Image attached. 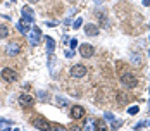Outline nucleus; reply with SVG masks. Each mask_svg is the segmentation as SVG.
I'll list each match as a JSON object with an SVG mask.
<instances>
[{
    "label": "nucleus",
    "mask_w": 150,
    "mask_h": 131,
    "mask_svg": "<svg viewBox=\"0 0 150 131\" xmlns=\"http://www.w3.org/2000/svg\"><path fill=\"white\" fill-rule=\"evenodd\" d=\"M121 83L124 85V88H135L138 85V78L133 73H122L121 74Z\"/></svg>",
    "instance_id": "f257e3e1"
},
{
    "label": "nucleus",
    "mask_w": 150,
    "mask_h": 131,
    "mask_svg": "<svg viewBox=\"0 0 150 131\" xmlns=\"http://www.w3.org/2000/svg\"><path fill=\"white\" fill-rule=\"evenodd\" d=\"M0 76H2V79L4 81H7V83H14V81H17V73H16L14 69H11V67H4L2 69V73H0Z\"/></svg>",
    "instance_id": "f03ea898"
},
{
    "label": "nucleus",
    "mask_w": 150,
    "mask_h": 131,
    "mask_svg": "<svg viewBox=\"0 0 150 131\" xmlns=\"http://www.w3.org/2000/svg\"><path fill=\"white\" fill-rule=\"evenodd\" d=\"M28 36H30V45L31 47H36V45L40 43V38H42V31L38 26H35V28H31V31L28 33Z\"/></svg>",
    "instance_id": "7ed1b4c3"
},
{
    "label": "nucleus",
    "mask_w": 150,
    "mask_h": 131,
    "mask_svg": "<svg viewBox=\"0 0 150 131\" xmlns=\"http://www.w3.org/2000/svg\"><path fill=\"white\" fill-rule=\"evenodd\" d=\"M69 74H71L73 78H76V79H79V78H85V76H86V67H85L83 64H74V66L71 67Z\"/></svg>",
    "instance_id": "20e7f679"
},
{
    "label": "nucleus",
    "mask_w": 150,
    "mask_h": 131,
    "mask_svg": "<svg viewBox=\"0 0 150 131\" xmlns=\"http://www.w3.org/2000/svg\"><path fill=\"white\" fill-rule=\"evenodd\" d=\"M93 54H95V47L90 43H83L79 45V55L83 59H90L93 57Z\"/></svg>",
    "instance_id": "39448f33"
},
{
    "label": "nucleus",
    "mask_w": 150,
    "mask_h": 131,
    "mask_svg": "<svg viewBox=\"0 0 150 131\" xmlns=\"http://www.w3.org/2000/svg\"><path fill=\"white\" fill-rule=\"evenodd\" d=\"M33 126L36 128V130H52L54 128V124H50L47 119H43V117H36L35 121H33Z\"/></svg>",
    "instance_id": "423d86ee"
},
{
    "label": "nucleus",
    "mask_w": 150,
    "mask_h": 131,
    "mask_svg": "<svg viewBox=\"0 0 150 131\" xmlns=\"http://www.w3.org/2000/svg\"><path fill=\"white\" fill-rule=\"evenodd\" d=\"M21 14H23V21H24V23H28V24L35 21V12H33V9H31V7H23Z\"/></svg>",
    "instance_id": "0eeeda50"
},
{
    "label": "nucleus",
    "mask_w": 150,
    "mask_h": 131,
    "mask_svg": "<svg viewBox=\"0 0 150 131\" xmlns=\"http://www.w3.org/2000/svg\"><path fill=\"white\" fill-rule=\"evenodd\" d=\"M71 117L73 119H83L85 117V109L81 105H73L71 107Z\"/></svg>",
    "instance_id": "6e6552de"
},
{
    "label": "nucleus",
    "mask_w": 150,
    "mask_h": 131,
    "mask_svg": "<svg viewBox=\"0 0 150 131\" xmlns=\"http://www.w3.org/2000/svg\"><path fill=\"white\" fill-rule=\"evenodd\" d=\"M19 103H21V107H33L35 100H33V97L23 93V95H19Z\"/></svg>",
    "instance_id": "1a4fd4ad"
},
{
    "label": "nucleus",
    "mask_w": 150,
    "mask_h": 131,
    "mask_svg": "<svg viewBox=\"0 0 150 131\" xmlns=\"http://www.w3.org/2000/svg\"><path fill=\"white\" fill-rule=\"evenodd\" d=\"M19 43H16V42H12V43H9L7 45V48H5V52H7V55L9 57H14V55H17L19 54Z\"/></svg>",
    "instance_id": "9d476101"
},
{
    "label": "nucleus",
    "mask_w": 150,
    "mask_h": 131,
    "mask_svg": "<svg viewBox=\"0 0 150 131\" xmlns=\"http://www.w3.org/2000/svg\"><path fill=\"white\" fill-rule=\"evenodd\" d=\"M85 35L86 36H97L98 35V26L97 24H85Z\"/></svg>",
    "instance_id": "9b49d317"
},
{
    "label": "nucleus",
    "mask_w": 150,
    "mask_h": 131,
    "mask_svg": "<svg viewBox=\"0 0 150 131\" xmlns=\"http://www.w3.org/2000/svg\"><path fill=\"white\" fill-rule=\"evenodd\" d=\"M16 28L19 29V33H23V35H28V33H30V31H31L30 24H28V23H24L23 19H21L19 23H16Z\"/></svg>",
    "instance_id": "f8f14e48"
},
{
    "label": "nucleus",
    "mask_w": 150,
    "mask_h": 131,
    "mask_svg": "<svg viewBox=\"0 0 150 131\" xmlns=\"http://www.w3.org/2000/svg\"><path fill=\"white\" fill-rule=\"evenodd\" d=\"M45 43H47V52H48V54H52V52H54V48H55V40H54V38H50V36H45Z\"/></svg>",
    "instance_id": "ddd939ff"
},
{
    "label": "nucleus",
    "mask_w": 150,
    "mask_h": 131,
    "mask_svg": "<svg viewBox=\"0 0 150 131\" xmlns=\"http://www.w3.org/2000/svg\"><path fill=\"white\" fill-rule=\"evenodd\" d=\"M38 98H40L42 102H48V100H50V95L47 93L45 90H40V91H38Z\"/></svg>",
    "instance_id": "4468645a"
},
{
    "label": "nucleus",
    "mask_w": 150,
    "mask_h": 131,
    "mask_svg": "<svg viewBox=\"0 0 150 131\" xmlns=\"http://www.w3.org/2000/svg\"><path fill=\"white\" fill-rule=\"evenodd\" d=\"M95 128H98L100 131H105L107 130V124H105L104 119H97V121H95Z\"/></svg>",
    "instance_id": "2eb2a0df"
},
{
    "label": "nucleus",
    "mask_w": 150,
    "mask_h": 131,
    "mask_svg": "<svg viewBox=\"0 0 150 131\" xmlns=\"http://www.w3.org/2000/svg\"><path fill=\"white\" fill-rule=\"evenodd\" d=\"M7 36H9V28L4 26V24H0V40H4V38H7Z\"/></svg>",
    "instance_id": "dca6fc26"
},
{
    "label": "nucleus",
    "mask_w": 150,
    "mask_h": 131,
    "mask_svg": "<svg viewBox=\"0 0 150 131\" xmlns=\"http://www.w3.org/2000/svg\"><path fill=\"white\" fill-rule=\"evenodd\" d=\"M55 103H57L59 107H66V105H67V100H66L64 97H55Z\"/></svg>",
    "instance_id": "f3484780"
},
{
    "label": "nucleus",
    "mask_w": 150,
    "mask_h": 131,
    "mask_svg": "<svg viewBox=\"0 0 150 131\" xmlns=\"http://www.w3.org/2000/svg\"><path fill=\"white\" fill-rule=\"evenodd\" d=\"M110 123H112V126H110L112 130H116V128L122 126V121H121V119H114V121H110Z\"/></svg>",
    "instance_id": "a211bd4d"
},
{
    "label": "nucleus",
    "mask_w": 150,
    "mask_h": 131,
    "mask_svg": "<svg viewBox=\"0 0 150 131\" xmlns=\"http://www.w3.org/2000/svg\"><path fill=\"white\" fill-rule=\"evenodd\" d=\"M145 126H150V121H142V123H138V124H135V130H140V128H145Z\"/></svg>",
    "instance_id": "6ab92c4d"
},
{
    "label": "nucleus",
    "mask_w": 150,
    "mask_h": 131,
    "mask_svg": "<svg viewBox=\"0 0 150 131\" xmlns=\"http://www.w3.org/2000/svg\"><path fill=\"white\" fill-rule=\"evenodd\" d=\"M131 62H133V64H138V66H140V64H142V57H140V55H135V54H133V55H131Z\"/></svg>",
    "instance_id": "aec40b11"
},
{
    "label": "nucleus",
    "mask_w": 150,
    "mask_h": 131,
    "mask_svg": "<svg viewBox=\"0 0 150 131\" xmlns=\"http://www.w3.org/2000/svg\"><path fill=\"white\" fill-rule=\"evenodd\" d=\"M138 110H140V107L138 105H133V107L128 109V114H138Z\"/></svg>",
    "instance_id": "412c9836"
},
{
    "label": "nucleus",
    "mask_w": 150,
    "mask_h": 131,
    "mask_svg": "<svg viewBox=\"0 0 150 131\" xmlns=\"http://www.w3.org/2000/svg\"><path fill=\"white\" fill-rule=\"evenodd\" d=\"M104 117H105V121H114V119H116L112 112H105V114H104Z\"/></svg>",
    "instance_id": "4be33fe9"
},
{
    "label": "nucleus",
    "mask_w": 150,
    "mask_h": 131,
    "mask_svg": "<svg viewBox=\"0 0 150 131\" xmlns=\"http://www.w3.org/2000/svg\"><path fill=\"white\" fill-rule=\"evenodd\" d=\"M11 124H12L11 121H5V119H2V117H0V126H5V128H9Z\"/></svg>",
    "instance_id": "5701e85b"
},
{
    "label": "nucleus",
    "mask_w": 150,
    "mask_h": 131,
    "mask_svg": "<svg viewBox=\"0 0 150 131\" xmlns=\"http://www.w3.org/2000/svg\"><path fill=\"white\" fill-rule=\"evenodd\" d=\"M117 100H119V102H122V103H126L128 97H126V95H122V93H119V95H117Z\"/></svg>",
    "instance_id": "b1692460"
},
{
    "label": "nucleus",
    "mask_w": 150,
    "mask_h": 131,
    "mask_svg": "<svg viewBox=\"0 0 150 131\" xmlns=\"http://www.w3.org/2000/svg\"><path fill=\"white\" fill-rule=\"evenodd\" d=\"M66 57H67V59L74 57V52H73V48H69V50H66Z\"/></svg>",
    "instance_id": "393cba45"
},
{
    "label": "nucleus",
    "mask_w": 150,
    "mask_h": 131,
    "mask_svg": "<svg viewBox=\"0 0 150 131\" xmlns=\"http://www.w3.org/2000/svg\"><path fill=\"white\" fill-rule=\"evenodd\" d=\"M81 23H83V21H81V17H78V19H76V21H74V24H73V26H74V28L78 29V28H79V26H81Z\"/></svg>",
    "instance_id": "a878e982"
},
{
    "label": "nucleus",
    "mask_w": 150,
    "mask_h": 131,
    "mask_svg": "<svg viewBox=\"0 0 150 131\" xmlns=\"http://www.w3.org/2000/svg\"><path fill=\"white\" fill-rule=\"evenodd\" d=\"M76 47H78V40L73 38V40H71V48H76Z\"/></svg>",
    "instance_id": "bb28decb"
},
{
    "label": "nucleus",
    "mask_w": 150,
    "mask_h": 131,
    "mask_svg": "<svg viewBox=\"0 0 150 131\" xmlns=\"http://www.w3.org/2000/svg\"><path fill=\"white\" fill-rule=\"evenodd\" d=\"M143 5H145V7H149V5H150V0H143Z\"/></svg>",
    "instance_id": "cd10ccee"
},
{
    "label": "nucleus",
    "mask_w": 150,
    "mask_h": 131,
    "mask_svg": "<svg viewBox=\"0 0 150 131\" xmlns=\"http://www.w3.org/2000/svg\"><path fill=\"white\" fill-rule=\"evenodd\" d=\"M93 2H95V4H97V5H98V4H100V2H102V0H93Z\"/></svg>",
    "instance_id": "c85d7f7f"
},
{
    "label": "nucleus",
    "mask_w": 150,
    "mask_h": 131,
    "mask_svg": "<svg viewBox=\"0 0 150 131\" xmlns=\"http://www.w3.org/2000/svg\"><path fill=\"white\" fill-rule=\"evenodd\" d=\"M30 2H38V0H30Z\"/></svg>",
    "instance_id": "c756f323"
},
{
    "label": "nucleus",
    "mask_w": 150,
    "mask_h": 131,
    "mask_svg": "<svg viewBox=\"0 0 150 131\" xmlns=\"http://www.w3.org/2000/svg\"><path fill=\"white\" fill-rule=\"evenodd\" d=\"M149 55H150V50H149Z\"/></svg>",
    "instance_id": "7c9ffc66"
}]
</instances>
